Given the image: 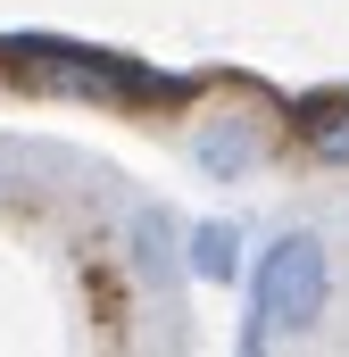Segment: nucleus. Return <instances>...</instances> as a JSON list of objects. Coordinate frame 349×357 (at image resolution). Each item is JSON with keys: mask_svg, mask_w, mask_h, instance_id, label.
<instances>
[{"mask_svg": "<svg viewBox=\"0 0 349 357\" xmlns=\"http://www.w3.org/2000/svg\"><path fill=\"white\" fill-rule=\"evenodd\" d=\"M0 67L34 91H59V100H108V108H183L191 100V75L142 67L125 50L59 42V33H0Z\"/></svg>", "mask_w": 349, "mask_h": 357, "instance_id": "f257e3e1", "label": "nucleus"}, {"mask_svg": "<svg viewBox=\"0 0 349 357\" xmlns=\"http://www.w3.org/2000/svg\"><path fill=\"white\" fill-rule=\"evenodd\" d=\"M333 307V250L316 233H274L258 258H250V316H266L274 341H308Z\"/></svg>", "mask_w": 349, "mask_h": 357, "instance_id": "f03ea898", "label": "nucleus"}, {"mask_svg": "<svg viewBox=\"0 0 349 357\" xmlns=\"http://www.w3.org/2000/svg\"><path fill=\"white\" fill-rule=\"evenodd\" d=\"M266 150H274V125H266L258 108H216V116H200V125H191V167H200L208 183L258 175Z\"/></svg>", "mask_w": 349, "mask_h": 357, "instance_id": "7ed1b4c3", "label": "nucleus"}, {"mask_svg": "<svg viewBox=\"0 0 349 357\" xmlns=\"http://www.w3.org/2000/svg\"><path fill=\"white\" fill-rule=\"evenodd\" d=\"M299 150H308L316 167H349V91L299 100Z\"/></svg>", "mask_w": 349, "mask_h": 357, "instance_id": "20e7f679", "label": "nucleus"}, {"mask_svg": "<svg viewBox=\"0 0 349 357\" xmlns=\"http://www.w3.org/2000/svg\"><path fill=\"white\" fill-rule=\"evenodd\" d=\"M183 266L200 274V282H242V225H233V216H208V225H191V241H183Z\"/></svg>", "mask_w": 349, "mask_h": 357, "instance_id": "39448f33", "label": "nucleus"}, {"mask_svg": "<svg viewBox=\"0 0 349 357\" xmlns=\"http://www.w3.org/2000/svg\"><path fill=\"white\" fill-rule=\"evenodd\" d=\"M274 349V333H266V316H242V341H233V357H266Z\"/></svg>", "mask_w": 349, "mask_h": 357, "instance_id": "423d86ee", "label": "nucleus"}]
</instances>
